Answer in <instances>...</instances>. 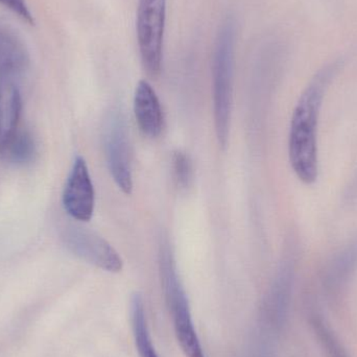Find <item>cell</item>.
<instances>
[{"instance_id":"obj_1","label":"cell","mask_w":357,"mask_h":357,"mask_svg":"<svg viewBox=\"0 0 357 357\" xmlns=\"http://www.w3.org/2000/svg\"><path fill=\"white\" fill-rule=\"evenodd\" d=\"M340 61L317 71L302 91L291 115L289 133V163L304 184H314L319 176L318 132L321 109L329 86L339 73Z\"/></svg>"},{"instance_id":"obj_2","label":"cell","mask_w":357,"mask_h":357,"mask_svg":"<svg viewBox=\"0 0 357 357\" xmlns=\"http://www.w3.org/2000/svg\"><path fill=\"white\" fill-rule=\"evenodd\" d=\"M235 23L227 19L216 38L212 61L214 127L218 144L228 146L233 105L234 75Z\"/></svg>"},{"instance_id":"obj_3","label":"cell","mask_w":357,"mask_h":357,"mask_svg":"<svg viewBox=\"0 0 357 357\" xmlns=\"http://www.w3.org/2000/svg\"><path fill=\"white\" fill-rule=\"evenodd\" d=\"M159 273L165 303L175 335L185 357H206L191 316L188 297L178 273L177 262L169 243L159 252Z\"/></svg>"},{"instance_id":"obj_4","label":"cell","mask_w":357,"mask_h":357,"mask_svg":"<svg viewBox=\"0 0 357 357\" xmlns=\"http://www.w3.org/2000/svg\"><path fill=\"white\" fill-rule=\"evenodd\" d=\"M167 0H139L137 40L142 64L149 75H160L163 64Z\"/></svg>"},{"instance_id":"obj_5","label":"cell","mask_w":357,"mask_h":357,"mask_svg":"<svg viewBox=\"0 0 357 357\" xmlns=\"http://www.w3.org/2000/svg\"><path fill=\"white\" fill-rule=\"evenodd\" d=\"M104 142L107 163L115 184L126 195H131L134 184L129 139L125 121L117 111L107 119Z\"/></svg>"},{"instance_id":"obj_6","label":"cell","mask_w":357,"mask_h":357,"mask_svg":"<svg viewBox=\"0 0 357 357\" xmlns=\"http://www.w3.org/2000/svg\"><path fill=\"white\" fill-rule=\"evenodd\" d=\"M67 248L88 264L109 273H119L123 262L116 250L98 233L79 226H69L63 235Z\"/></svg>"},{"instance_id":"obj_7","label":"cell","mask_w":357,"mask_h":357,"mask_svg":"<svg viewBox=\"0 0 357 357\" xmlns=\"http://www.w3.org/2000/svg\"><path fill=\"white\" fill-rule=\"evenodd\" d=\"M63 205L67 213L79 222H89L93 216L96 192L87 162L77 156L65 184Z\"/></svg>"},{"instance_id":"obj_8","label":"cell","mask_w":357,"mask_h":357,"mask_svg":"<svg viewBox=\"0 0 357 357\" xmlns=\"http://www.w3.org/2000/svg\"><path fill=\"white\" fill-rule=\"evenodd\" d=\"M295 266L294 260H287L281 266L264 304V322L271 331H280L287 319L293 289Z\"/></svg>"},{"instance_id":"obj_9","label":"cell","mask_w":357,"mask_h":357,"mask_svg":"<svg viewBox=\"0 0 357 357\" xmlns=\"http://www.w3.org/2000/svg\"><path fill=\"white\" fill-rule=\"evenodd\" d=\"M134 113L140 131L151 138L162 133L165 115L154 88L146 81H140L134 96Z\"/></svg>"},{"instance_id":"obj_10","label":"cell","mask_w":357,"mask_h":357,"mask_svg":"<svg viewBox=\"0 0 357 357\" xmlns=\"http://www.w3.org/2000/svg\"><path fill=\"white\" fill-rule=\"evenodd\" d=\"M22 98L13 77L0 75V151L19 131Z\"/></svg>"},{"instance_id":"obj_11","label":"cell","mask_w":357,"mask_h":357,"mask_svg":"<svg viewBox=\"0 0 357 357\" xmlns=\"http://www.w3.org/2000/svg\"><path fill=\"white\" fill-rule=\"evenodd\" d=\"M357 268V238L345 245L333 256L324 273V287L331 294H337L347 284Z\"/></svg>"},{"instance_id":"obj_12","label":"cell","mask_w":357,"mask_h":357,"mask_svg":"<svg viewBox=\"0 0 357 357\" xmlns=\"http://www.w3.org/2000/svg\"><path fill=\"white\" fill-rule=\"evenodd\" d=\"M29 54L22 41L14 33L0 29V75H15L24 70Z\"/></svg>"},{"instance_id":"obj_13","label":"cell","mask_w":357,"mask_h":357,"mask_svg":"<svg viewBox=\"0 0 357 357\" xmlns=\"http://www.w3.org/2000/svg\"><path fill=\"white\" fill-rule=\"evenodd\" d=\"M130 314H131L132 331L134 341L139 357H160L153 345L144 310V298L140 294L135 293L131 298L130 303Z\"/></svg>"},{"instance_id":"obj_14","label":"cell","mask_w":357,"mask_h":357,"mask_svg":"<svg viewBox=\"0 0 357 357\" xmlns=\"http://www.w3.org/2000/svg\"><path fill=\"white\" fill-rule=\"evenodd\" d=\"M35 154L33 138L29 132L20 129L0 151V156L13 165H25L31 161Z\"/></svg>"},{"instance_id":"obj_15","label":"cell","mask_w":357,"mask_h":357,"mask_svg":"<svg viewBox=\"0 0 357 357\" xmlns=\"http://www.w3.org/2000/svg\"><path fill=\"white\" fill-rule=\"evenodd\" d=\"M310 325L326 357H350L343 343L320 314L310 317Z\"/></svg>"},{"instance_id":"obj_16","label":"cell","mask_w":357,"mask_h":357,"mask_svg":"<svg viewBox=\"0 0 357 357\" xmlns=\"http://www.w3.org/2000/svg\"><path fill=\"white\" fill-rule=\"evenodd\" d=\"M173 177L178 188L185 189L189 187L192 181V165L186 153L177 151L174 153L172 158Z\"/></svg>"},{"instance_id":"obj_17","label":"cell","mask_w":357,"mask_h":357,"mask_svg":"<svg viewBox=\"0 0 357 357\" xmlns=\"http://www.w3.org/2000/svg\"><path fill=\"white\" fill-rule=\"evenodd\" d=\"M0 4L17 15L21 20L33 24V16L25 0H0Z\"/></svg>"},{"instance_id":"obj_18","label":"cell","mask_w":357,"mask_h":357,"mask_svg":"<svg viewBox=\"0 0 357 357\" xmlns=\"http://www.w3.org/2000/svg\"><path fill=\"white\" fill-rule=\"evenodd\" d=\"M357 197V176L354 178V182H352L351 186L349 187V191L347 193V197L349 199H354Z\"/></svg>"}]
</instances>
